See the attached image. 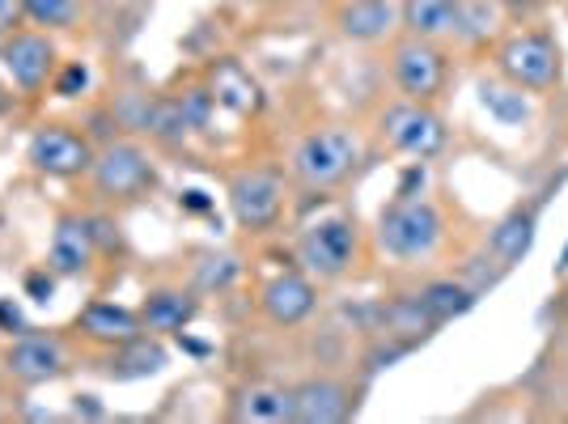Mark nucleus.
I'll use <instances>...</instances> for the list:
<instances>
[{
  "label": "nucleus",
  "instance_id": "f257e3e1",
  "mask_svg": "<svg viewBox=\"0 0 568 424\" xmlns=\"http://www.w3.org/2000/svg\"><path fill=\"white\" fill-rule=\"evenodd\" d=\"M442 212L420 195H395L378 216V251L399 263H420L442 242Z\"/></svg>",
  "mask_w": 568,
  "mask_h": 424
},
{
  "label": "nucleus",
  "instance_id": "f03ea898",
  "mask_svg": "<svg viewBox=\"0 0 568 424\" xmlns=\"http://www.w3.org/2000/svg\"><path fill=\"white\" fill-rule=\"evenodd\" d=\"M356 251H361V234H356V221L348 212H327V216L302 225V234H297V263L314 281L348 276Z\"/></svg>",
  "mask_w": 568,
  "mask_h": 424
},
{
  "label": "nucleus",
  "instance_id": "7ed1b4c3",
  "mask_svg": "<svg viewBox=\"0 0 568 424\" xmlns=\"http://www.w3.org/2000/svg\"><path fill=\"white\" fill-rule=\"evenodd\" d=\"M361 162V137L353 128H314L293 149V174L306 188H335L344 183Z\"/></svg>",
  "mask_w": 568,
  "mask_h": 424
},
{
  "label": "nucleus",
  "instance_id": "20e7f679",
  "mask_svg": "<svg viewBox=\"0 0 568 424\" xmlns=\"http://www.w3.org/2000/svg\"><path fill=\"white\" fill-rule=\"evenodd\" d=\"M90 183H94L98 200H106V204H132V200H141V195L153 191L158 165H153V158L136 141H111L94 153Z\"/></svg>",
  "mask_w": 568,
  "mask_h": 424
},
{
  "label": "nucleus",
  "instance_id": "39448f33",
  "mask_svg": "<svg viewBox=\"0 0 568 424\" xmlns=\"http://www.w3.org/2000/svg\"><path fill=\"white\" fill-rule=\"evenodd\" d=\"M497 72L509 85H518V90L544 94V90L556 85V77H560V55H556L547 34H539V30H518V34H509L497 48Z\"/></svg>",
  "mask_w": 568,
  "mask_h": 424
},
{
  "label": "nucleus",
  "instance_id": "423d86ee",
  "mask_svg": "<svg viewBox=\"0 0 568 424\" xmlns=\"http://www.w3.org/2000/svg\"><path fill=\"white\" fill-rule=\"evenodd\" d=\"M390 77H395V85L412 102H433L446 90V81H450V60H446V51L437 48L433 39L403 34L390 48Z\"/></svg>",
  "mask_w": 568,
  "mask_h": 424
},
{
  "label": "nucleus",
  "instance_id": "0eeeda50",
  "mask_svg": "<svg viewBox=\"0 0 568 424\" xmlns=\"http://www.w3.org/2000/svg\"><path fill=\"white\" fill-rule=\"evenodd\" d=\"M0 69L13 81L18 94L34 98L51 85V77L60 69V51H55L48 30H13L0 43Z\"/></svg>",
  "mask_w": 568,
  "mask_h": 424
},
{
  "label": "nucleus",
  "instance_id": "6e6552de",
  "mask_svg": "<svg viewBox=\"0 0 568 424\" xmlns=\"http://www.w3.org/2000/svg\"><path fill=\"white\" fill-rule=\"evenodd\" d=\"M382 137L390 149H399L407 158H416V162H428V158H437L442 149H446V123L437 111H428V102H395V107H386L378 119Z\"/></svg>",
  "mask_w": 568,
  "mask_h": 424
},
{
  "label": "nucleus",
  "instance_id": "1a4fd4ad",
  "mask_svg": "<svg viewBox=\"0 0 568 424\" xmlns=\"http://www.w3.org/2000/svg\"><path fill=\"white\" fill-rule=\"evenodd\" d=\"M94 144L85 132L64 128V123H43L30 141H26V162L30 170L48 174V179H77V174H90L94 165Z\"/></svg>",
  "mask_w": 568,
  "mask_h": 424
},
{
  "label": "nucleus",
  "instance_id": "9d476101",
  "mask_svg": "<svg viewBox=\"0 0 568 424\" xmlns=\"http://www.w3.org/2000/svg\"><path fill=\"white\" fill-rule=\"evenodd\" d=\"M69 374V349L51 331H18L4 349V377L18 386H48Z\"/></svg>",
  "mask_w": 568,
  "mask_h": 424
},
{
  "label": "nucleus",
  "instance_id": "9b49d317",
  "mask_svg": "<svg viewBox=\"0 0 568 424\" xmlns=\"http://www.w3.org/2000/svg\"><path fill=\"white\" fill-rule=\"evenodd\" d=\"M230 212L242 230L267 234L284 212V188L272 170H242L230 179Z\"/></svg>",
  "mask_w": 568,
  "mask_h": 424
},
{
  "label": "nucleus",
  "instance_id": "f8f14e48",
  "mask_svg": "<svg viewBox=\"0 0 568 424\" xmlns=\"http://www.w3.org/2000/svg\"><path fill=\"white\" fill-rule=\"evenodd\" d=\"M98 242H94V225L77 212H60L55 216V230H51V246H48V267L60 276V281H77L94 267Z\"/></svg>",
  "mask_w": 568,
  "mask_h": 424
},
{
  "label": "nucleus",
  "instance_id": "ddd939ff",
  "mask_svg": "<svg viewBox=\"0 0 568 424\" xmlns=\"http://www.w3.org/2000/svg\"><path fill=\"white\" fill-rule=\"evenodd\" d=\"M314 306H318V293H314V276L306 272H276L260 289V310L272 327H297L314 314Z\"/></svg>",
  "mask_w": 568,
  "mask_h": 424
},
{
  "label": "nucleus",
  "instance_id": "4468645a",
  "mask_svg": "<svg viewBox=\"0 0 568 424\" xmlns=\"http://www.w3.org/2000/svg\"><path fill=\"white\" fill-rule=\"evenodd\" d=\"M353 416V391L339 377H306L293 386V424H339Z\"/></svg>",
  "mask_w": 568,
  "mask_h": 424
},
{
  "label": "nucleus",
  "instance_id": "2eb2a0df",
  "mask_svg": "<svg viewBox=\"0 0 568 424\" xmlns=\"http://www.w3.org/2000/svg\"><path fill=\"white\" fill-rule=\"evenodd\" d=\"M335 26L353 43H382L399 30V4L395 0H344L335 9Z\"/></svg>",
  "mask_w": 568,
  "mask_h": 424
},
{
  "label": "nucleus",
  "instance_id": "dca6fc26",
  "mask_svg": "<svg viewBox=\"0 0 568 424\" xmlns=\"http://www.w3.org/2000/svg\"><path fill=\"white\" fill-rule=\"evenodd\" d=\"M77 331L90 340V344H102V349H119L128 340H136L144 331L141 310H128L119 302H90L77 314Z\"/></svg>",
  "mask_w": 568,
  "mask_h": 424
},
{
  "label": "nucleus",
  "instance_id": "f3484780",
  "mask_svg": "<svg viewBox=\"0 0 568 424\" xmlns=\"http://www.w3.org/2000/svg\"><path fill=\"white\" fill-rule=\"evenodd\" d=\"M237 424H293V386L281 382H251L230 403Z\"/></svg>",
  "mask_w": 568,
  "mask_h": 424
},
{
  "label": "nucleus",
  "instance_id": "a211bd4d",
  "mask_svg": "<svg viewBox=\"0 0 568 424\" xmlns=\"http://www.w3.org/2000/svg\"><path fill=\"white\" fill-rule=\"evenodd\" d=\"M200 302L187 289H149L141 302V323L153 335H183L195 323Z\"/></svg>",
  "mask_w": 568,
  "mask_h": 424
},
{
  "label": "nucleus",
  "instance_id": "6ab92c4d",
  "mask_svg": "<svg viewBox=\"0 0 568 424\" xmlns=\"http://www.w3.org/2000/svg\"><path fill=\"white\" fill-rule=\"evenodd\" d=\"M209 94H213L216 107H225L234 115H255L263 107L260 81L242 69L237 60H216L213 72H209Z\"/></svg>",
  "mask_w": 568,
  "mask_h": 424
},
{
  "label": "nucleus",
  "instance_id": "aec40b11",
  "mask_svg": "<svg viewBox=\"0 0 568 424\" xmlns=\"http://www.w3.org/2000/svg\"><path fill=\"white\" fill-rule=\"evenodd\" d=\"M166 344H162V335H153V331H141L136 340H128V344H119L111 349V361H106V374L119 377V382H136V377H153L166 370Z\"/></svg>",
  "mask_w": 568,
  "mask_h": 424
},
{
  "label": "nucleus",
  "instance_id": "412c9836",
  "mask_svg": "<svg viewBox=\"0 0 568 424\" xmlns=\"http://www.w3.org/2000/svg\"><path fill=\"white\" fill-rule=\"evenodd\" d=\"M458 26V0H399V30L412 39H450Z\"/></svg>",
  "mask_w": 568,
  "mask_h": 424
},
{
  "label": "nucleus",
  "instance_id": "4be33fe9",
  "mask_svg": "<svg viewBox=\"0 0 568 424\" xmlns=\"http://www.w3.org/2000/svg\"><path fill=\"white\" fill-rule=\"evenodd\" d=\"M535 246V212L530 209H514L509 216H500L497 230L488 234V255L500 263V267H514L530 255Z\"/></svg>",
  "mask_w": 568,
  "mask_h": 424
},
{
  "label": "nucleus",
  "instance_id": "5701e85b",
  "mask_svg": "<svg viewBox=\"0 0 568 424\" xmlns=\"http://www.w3.org/2000/svg\"><path fill=\"white\" fill-rule=\"evenodd\" d=\"M416 302H420L428 319L442 327V323H450V319H458V314H467V310L475 306V289L463 281H428V284H420Z\"/></svg>",
  "mask_w": 568,
  "mask_h": 424
},
{
  "label": "nucleus",
  "instance_id": "b1692460",
  "mask_svg": "<svg viewBox=\"0 0 568 424\" xmlns=\"http://www.w3.org/2000/svg\"><path fill=\"white\" fill-rule=\"evenodd\" d=\"M433 327H437V323H433V319L425 314V306L416 302V293H412V297H395L390 306H382V331L395 335V340H403V344L425 340Z\"/></svg>",
  "mask_w": 568,
  "mask_h": 424
},
{
  "label": "nucleus",
  "instance_id": "393cba45",
  "mask_svg": "<svg viewBox=\"0 0 568 424\" xmlns=\"http://www.w3.org/2000/svg\"><path fill=\"white\" fill-rule=\"evenodd\" d=\"M497 22H500L497 0H458L454 39H463V43H484L488 34H497Z\"/></svg>",
  "mask_w": 568,
  "mask_h": 424
},
{
  "label": "nucleus",
  "instance_id": "a878e982",
  "mask_svg": "<svg viewBox=\"0 0 568 424\" xmlns=\"http://www.w3.org/2000/svg\"><path fill=\"white\" fill-rule=\"evenodd\" d=\"M234 276H237L234 255H216V251H209V255H200V260L191 263V281H195V289H204V293L230 289Z\"/></svg>",
  "mask_w": 568,
  "mask_h": 424
},
{
  "label": "nucleus",
  "instance_id": "bb28decb",
  "mask_svg": "<svg viewBox=\"0 0 568 424\" xmlns=\"http://www.w3.org/2000/svg\"><path fill=\"white\" fill-rule=\"evenodd\" d=\"M26 22L43 26V30H69L77 22V0H22Z\"/></svg>",
  "mask_w": 568,
  "mask_h": 424
},
{
  "label": "nucleus",
  "instance_id": "cd10ccee",
  "mask_svg": "<svg viewBox=\"0 0 568 424\" xmlns=\"http://www.w3.org/2000/svg\"><path fill=\"white\" fill-rule=\"evenodd\" d=\"M51 90L55 98H77L90 90V69L81 64V60H69V64H60L55 77H51Z\"/></svg>",
  "mask_w": 568,
  "mask_h": 424
},
{
  "label": "nucleus",
  "instance_id": "c85d7f7f",
  "mask_svg": "<svg viewBox=\"0 0 568 424\" xmlns=\"http://www.w3.org/2000/svg\"><path fill=\"white\" fill-rule=\"evenodd\" d=\"M55 272H51L48 263L43 267H34V272H26V293H30V302H39V306H48L51 293H55Z\"/></svg>",
  "mask_w": 568,
  "mask_h": 424
},
{
  "label": "nucleus",
  "instance_id": "c756f323",
  "mask_svg": "<svg viewBox=\"0 0 568 424\" xmlns=\"http://www.w3.org/2000/svg\"><path fill=\"white\" fill-rule=\"evenodd\" d=\"M26 13H22V0H0V43L13 34V30H22Z\"/></svg>",
  "mask_w": 568,
  "mask_h": 424
},
{
  "label": "nucleus",
  "instance_id": "7c9ffc66",
  "mask_svg": "<svg viewBox=\"0 0 568 424\" xmlns=\"http://www.w3.org/2000/svg\"><path fill=\"white\" fill-rule=\"evenodd\" d=\"M500 13H509V18H535L539 9H544V0H497Z\"/></svg>",
  "mask_w": 568,
  "mask_h": 424
},
{
  "label": "nucleus",
  "instance_id": "2f4dec72",
  "mask_svg": "<svg viewBox=\"0 0 568 424\" xmlns=\"http://www.w3.org/2000/svg\"><path fill=\"white\" fill-rule=\"evenodd\" d=\"M0 327H9V331L18 327V331H26V327H22V310L9 306V302H0Z\"/></svg>",
  "mask_w": 568,
  "mask_h": 424
},
{
  "label": "nucleus",
  "instance_id": "473e14b6",
  "mask_svg": "<svg viewBox=\"0 0 568 424\" xmlns=\"http://www.w3.org/2000/svg\"><path fill=\"white\" fill-rule=\"evenodd\" d=\"M556 276H560V281L568 276V246H565V255H560V263H556Z\"/></svg>",
  "mask_w": 568,
  "mask_h": 424
},
{
  "label": "nucleus",
  "instance_id": "72a5a7b5",
  "mask_svg": "<svg viewBox=\"0 0 568 424\" xmlns=\"http://www.w3.org/2000/svg\"><path fill=\"white\" fill-rule=\"evenodd\" d=\"M4 111H9V94L0 90V119H4Z\"/></svg>",
  "mask_w": 568,
  "mask_h": 424
},
{
  "label": "nucleus",
  "instance_id": "f704fd0d",
  "mask_svg": "<svg viewBox=\"0 0 568 424\" xmlns=\"http://www.w3.org/2000/svg\"><path fill=\"white\" fill-rule=\"evenodd\" d=\"M560 306H565V314H568V276H565V293H560Z\"/></svg>",
  "mask_w": 568,
  "mask_h": 424
},
{
  "label": "nucleus",
  "instance_id": "c9c22d12",
  "mask_svg": "<svg viewBox=\"0 0 568 424\" xmlns=\"http://www.w3.org/2000/svg\"><path fill=\"white\" fill-rule=\"evenodd\" d=\"M128 4H153V0H128Z\"/></svg>",
  "mask_w": 568,
  "mask_h": 424
},
{
  "label": "nucleus",
  "instance_id": "e433bc0d",
  "mask_svg": "<svg viewBox=\"0 0 568 424\" xmlns=\"http://www.w3.org/2000/svg\"><path fill=\"white\" fill-rule=\"evenodd\" d=\"M0 386H4V374H0Z\"/></svg>",
  "mask_w": 568,
  "mask_h": 424
}]
</instances>
